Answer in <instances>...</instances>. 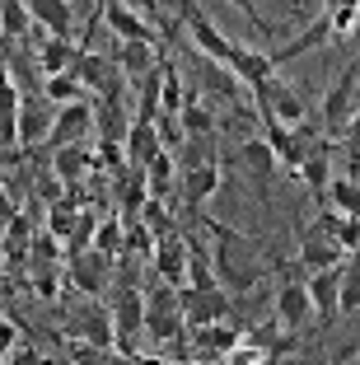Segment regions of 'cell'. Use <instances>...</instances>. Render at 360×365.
Masks as SVG:
<instances>
[{
	"instance_id": "obj_1",
	"label": "cell",
	"mask_w": 360,
	"mask_h": 365,
	"mask_svg": "<svg viewBox=\"0 0 360 365\" xmlns=\"http://www.w3.org/2000/svg\"><path fill=\"white\" fill-rule=\"evenodd\" d=\"M145 337L155 346H173V342H187V323H182V304H178V290L155 281L145 290Z\"/></svg>"
},
{
	"instance_id": "obj_2",
	"label": "cell",
	"mask_w": 360,
	"mask_h": 365,
	"mask_svg": "<svg viewBox=\"0 0 360 365\" xmlns=\"http://www.w3.org/2000/svg\"><path fill=\"white\" fill-rule=\"evenodd\" d=\"M356 85H360V56L341 66V76L332 80L328 94H323V118H318V127H323V136H328V140H341V136H346L351 118L360 113V103H356L360 89Z\"/></svg>"
},
{
	"instance_id": "obj_3",
	"label": "cell",
	"mask_w": 360,
	"mask_h": 365,
	"mask_svg": "<svg viewBox=\"0 0 360 365\" xmlns=\"http://www.w3.org/2000/svg\"><path fill=\"white\" fill-rule=\"evenodd\" d=\"M66 333L75 337L80 346H94V351H113L117 333H113V309L103 300H85L80 309L66 319Z\"/></svg>"
},
{
	"instance_id": "obj_4",
	"label": "cell",
	"mask_w": 360,
	"mask_h": 365,
	"mask_svg": "<svg viewBox=\"0 0 360 365\" xmlns=\"http://www.w3.org/2000/svg\"><path fill=\"white\" fill-rule=\"evenodd\" d=\"M304 281L309 277H286L281 286H276V295H272V319L281 323V333H290V337L314 319V300H309Z\"/></svg>"
},
{
	"instance_id": "obj_5",
	"label": "cell",
	"mask_w": 360,
	"mask_h": 365,
	"mask_svg": "<svg viewBox=\"0 0 360 365\" xmlns=\"http://www.w3.org/2000/svg\"><path fill=\"white\" fill-rule=\"evenodd\" d=\"M178 304H182L187 333H192V328H211V323H230V314H234L230 290H192V286H182Z\"/></svg>"
},
{
	"instance_id": "obj_6",
	"label": "cell",
	"mask_w": 360,
	"mask_h": 365,
	"mask_svg": "<svg viewBox=\"0 0 360 365\" xmlns=\"http://www.w3.org/2000/svg\"><path fill=\"white\" fill-rule=\"evenodd\" d=\"M182 24H187L192 47H197L206 61H215V66H230V61H234V43L211 24V14H206L202 5H182Z\"/></svg>"
},
{
	"instance_id": "obj_7",
	"label": "cell",
	"mask_w": 360,
	"mask_h": 365,
	"mask_svg": "<svg viewBox=\"0 0 360 365\" xmlns=\"http://www.w3.org/2000/svg\"><path fill=\"white\" fill-rule=\"evenodd\" d=\"M66 272H71L75 290H80L85 300H98V295H108V290H113V277H117L113 258H103L98 248H89V253H75V258H66Z\"/></svg>"
},
{
	"instance_id": "obj_8",
	"label": "cell",
	"mask_w": 360,
	"mask_h": 365,
	"mask_svg": "<svg viewBox=\"0 0 360 365\" xmlns=\"http://www.w3.org/2000/svg\"><path fill=\"white\" fill-rule=\"evenodd\" d=\"M341 258H346V253L337 248V239L328 235V225H323V220H318V225H304V230H299V258H295V262L309 272V277L341 267Z\"/></svg>"
},
{
	"instance_id": "obj_9",
	"label": "cell",
	"mask_w": 360,
	"mask_h": 365,
	"mask_svg": "<svg viewBox=\"0 0 360 365\" xmlns=\"http://www.w3.org/2000/svg\"><path fill=\"white\" fill-rule=\"evenodd\" d=\"M215 187H220V155L206 164L178 169V197H182V211L187 215H202V206L215 197Z\"/></svg>"
},
{
	"instance_id": "obj_10",
	"label": "cell",
	"mask_w": 360,
	"mask_h": 365,
	"mask_svg": "<svg viewBox=\"0 0 360 365\" xmlns=\"http://www.w3.org/2000/svg\"><path fill=\"white\" fill-rule=\"evenodd\" d=\"M98 131H94V103L80 98L71 108H56V127H52V150H71V145H89Z\"/></svg>"
},
{
	"instance_id": "obj_11",
	"label": "cell",
	"mask_w": 360,
	"mask_h": 365,
	"mask_svg": "<svg viewBox=\"0 0 360 365\" xmlns=\"http://www.w3.org/2000/svg\"><path fill=\"white\" fill-rule=\"evenodd\" d=\"M52 127H56V108L47 103L43 94H33L19 103V150H38L52 140Z\"/></svg>"
},
{
	"instance_id": "obj_12",
	"label": "cell",
	"mask_w": 360,
	"mask_h": 365,
	"mask_svg": "<svg viewBox=\"0 0 360 365\" xmlns=\"http://www.w3.org/2000/svg\"><path fill=\"white\" fill-rule=\"evenodd\" d=\"M33 61H38L43 80L75 76V71H80V61H85V43H75V38H47V33H43V47L33 52Z\"/></svg>"
},
{
	"instance_id": "obj_13",
	"label": "cell",
	"mask_w": 360,
	"mask_h": 365,
	"mask_svg": "<svg viewBox=\"0 0 360 365\" xmlns=\"http://www.w3.org/2000/svg\"><path fill=\"white\" fill-rule=\"evenodd\" d=\"M155 277L164 281V286H173V290H182L187 286V235H164V239H155Z\"/></svg>"
},
{
	"instance_id": "obj_14",
	"label": "cell",
	"mask_w": 360,
	"mask_h": 365,
	"mask_svg": "<svg viewBox=\"0 0 360 365\" xmlns=\"http://www.w3.org/2000/svg\"><path fill=\"white\" fill-rule=\"evenodd\" d=\"M103 24L117 33V43H150V47H155V24L140 14V5L103 0Z\"/></svg>"
},
{
	"instance_id": "obj_15",
	"label": "cell",
	"mask_w": 360,
	"mask_h": 365,
	"mask_svg": "<svg viewBox=\"0 0 360 365\" xmlns=\"http://www.w3.org/2000/svg\"><path fill=\"white\" fill-rule=\"evenodd\" d=\"M29 14H33V29H43L47 38H75V10L71 0H29Z\"/></svg>"
},
{
	"instance_id": "obj_16",
	"label": "cell",
	"mask_w": 360,
	"mask_h": 365,
	"mask_svg": "<svg viewBox=\"0 0 360 365\" xmlns=\"http://www.w3.org/2000/svg\"><path fill=\"white\" fill-rule=\"evenodd\" d=\"M113 66L122 71L127 85H140L145 76H155V71H159V47H150V43H122L113 52Z\"/></svg>"
},
{
	"instance_id": "obj_17",
	"label": "cell",
	"mask_w": 360,
	"mask_h": 365,
	"mask_svg": "<svg viewBox=\"0 0 360 365\" xmlns=\"http://www.w3.org/2000/svg\"><path fill=\"white\" fill-rule=\"evenodd\" d=\"M299 178H304V187L318 197V206L328 202V187H332V140L323 136V140H314V150H309V160H304V169H299Z\"/></svg>"
},
{
	"instance_id": "obj_18",
	"label": "cell",
	"mask_w": 360,
	"mask_h": 365,
	"mask_svg": "<svg viewBox=\"0 0 360 365\" xmlns=\"http://www.w3.org/2000/svg\"><path fill=\"white\" fill-rule=\"evenodd\" d=\"M19 85H14V76H10V66L0 61V145L5 150H14L19 145Z\"/></svg>"
},
{
	"instance_id": "obj_19",
	"label": "cell",
	"mask_w": 360,
	"mask_h": 365,
	"mask_svg": "<svg viewBox=\"0 0 360 365\" xmlns=\"http://www.w3.org/2000/svg\"><path fill=\"white\" fill-rule=\"evenodd\" d=\"M239 342H244V333L230 328V323H211V328H192L187 333V346L197 356H211V361H225Z\"/></svg>"
},
{
	"instance_id": "obj_20",
	"label": "cell",
	"mask_w": 360,
	"mask_h": 365,
	"mask_svg": "<svg viewBox=\"0 0 360 365\" xmlns=\"http://www.w3.org/2000/svg\"><path fill=\"white\" fill-rule=\"evenodd\" d=\"M304 286H309V300H314V314H318V319H323V323L341 319V267L318 272V277H309Z\"/></svg>"
},
{
	"instance_id": "obj_21",
	"label": "cell",
	"mask_w": 360,
	"mask_h": 365,
	"mask_svg": "<svg viewBox=\"0 0 360 365\" xmlns=\"http://www.w3.org/2000/svg\"><path fill=\"white\" fill-rule=\"evenodd\" d=\"M178 122H182V131L187 136H197V140H211L215 136V127H220V113H215L211 103H206L197 89L187 94V103H182V113H178Z\"/></svg>"
},
{
	"instance_id": "obj_22",
	"label": "cell",
	"mask_w": 360,
	"mask_h": 365,
	"mask_svg": "<svg viewBox=\"0 0 360 365\" xmlns=\"http://www.w3.org/2000/svg\"><path fill=\"white\" fill-rule=\"evenodd\" d=\"M94 131H98V140L127 145L131 127H127V113H122V98H98L94 103Z\"/></svg>"
},
{
	"instance_id": "obj_23",
	"label": "cell",
	"mask_w": 360,
	"mask_h": 365,
	"mask_svg": "<svg viewBox=\"0 0 360 365\" xmlns=\"http://www.w3.org/2000/svg\"><path fill=\"white\" fill-rule=\"evenodd\" d=\"M52 169H56V178H61L66 187H75V182L85 178L89 169H98L94 145H71V150H52Z\"/></svg>"
},
{
	"instance_id": "obj_24",
	"label": "cell",
	"mask_w": 360,
	"mask_h": 365,
	"mask_svg": "<svg viewBox=\"0 0 360 365\" xmlns=\"http://www.w3.org/2000/svg\"><path fill=\"white\" fill-rule=\"evenodd\" d=\"M173 164H178V155H169V150H159L155 160L145 164V192L155 197V202H164V197L173 192V182H178V169H173Z\"/></svg>"
},
{
	"instance_id": "obj_25",
	"label": "cell",
	"mask_w": 360,
	"mask_h": 365,
	"mask_svg": "<svg viewBox=\"0 0 360 365\" xmlns=\"http://www.w3.org/2000/svg\"><path fill=\"white\" fill-rule=\"evenodd\" d=\"M239 160H244V173H248V178H257V182H267L276 173V164H281V160H276V150L267 145L262 136H248L244 150H239Z\"/></svg>"
},
{
	"instance_id": "obj_26",
	"label": "cell",
	"mask_w": 360,
	"mask_h": 365,
	"mask_svg": "<svg viewBox=\"0 0 360 365\" xmlns=\"http://www.w3.org/2000/svg\"><path fill=\"white\" fill-rule=\"evenodd\" d=\"M75 225H80V202H75V197H61L56 206H47V235H52L56 244H71Z\"/></svg>"
},
{
	"instance_id": "obj_27",
	"label": "cell",
	"mask_w": 360,
	"mask_h": 365,
	"mask_svg": "<svg viewBox=\"0 0 360 365\" xmlns=\"http://www.w3.org/2000/svg\"><path fill=\"white\" fill-rule=\"evenodd\" d=\"M159 150H164V145H159L155 127H131V136H127V164H131V169L145 173V164L155 160Z\"/></svg>"
},
{
	"instance_id": "obj_28",
	"label": "cell",
	"mask_w": 360,
	"mask_h": 365,
	"mask_svg": "<svg viewBox=\"0 0 360 365\" xmlns=\"http://www.w3.org/2000/svg\"><path fill=\"white\" fill-rule=\"evenodd\" d=\"M0 33L5 38H29L33 33V14H29V0H0Z\"/></svg>"
},
{
	"instance_id": "obj_29",
	"label": "cell",
	"mask_w": 360,
	"mask_h": 365,
	"mask_svg": "<svg viewBox=\"0 0 360 365\" xmlns=\"http://www.w3.org/2000/svg\"><path fill=\"white\" fill-rule=\"evenodd\" d=\"M323 225H328V235L337 239L341 253H356V258H360V220L337 215V211H323Z\"/></svg>"
},
{
	"instance_id": "obj_30",
	"label": "cell",
	"mask_w": 360,
	"mask_h": 365,
	"mask_svg": "<svg viewBox=\"0 0 360 365\" xmlns=\"http://www.w3.org/2000/svg\"><path fill=\"white\" fill-rule=\"evenodd\" d=\"M192 89L182 85V76L173 71V66H164V85H159V113H169V118H178L182 103H187Z\"/></svg>"
},
{
	"instance_id": "obj_31",
	"label": "cell",
	"mask_w": 360,
	"mask_h": 365,
	"mask_svg": "<svg viewBox=\"0 0 360 365\" xmlns=\"http://www.w3.org/2000/svg\"><path fill=\"white\" fill-rule=\"evenodd\" d=\"M122 244H127V225H122V215L98 220V235H94L98 253H103V258H122Z\"/></svg>"
},
{
	"instance_id": "obj_32",
	"label": "cell",
	"mask_w": 360,
	"mask_h": 365,
	"mask_svg": "<svg viewBox=\"0 0 360 365\" xmlns=\"http://www.w3.org/2000/svg\"><path fill=\"white\" fill-rule=\"evenodd\" d=\"M80 76H52V80H43V98L52 108H71V103H80Z\"/></svg>"
},
{
	"instance_id": "obj_33",
	"label": "cell",
	"mask_w": 360,
	"mask_h": 365,
	"mask_svg": "<svg viewBox=\"0 0 360 365\" xmlns=\"http://www.w3.org/2000/svg\"><path fill=\"white\" fill-rule=\"evenodd\" d=\"M328 19H332V38H346L360 24V5L356 0H337V5H328Z\"/></svg>"
},
{
	"instance_id": "obj_34",
	"label": "cell",
	"mask_w": 360,
	"mask_h": 365,
	"mask_svg": "<svg viewBox=\"0 0 360 365\" xmlns=\"http://www.w3.org/2000/svg\"><path fill=\"white\" fill-rule=\"evenodd\" d=\"M360 309V258L341 267V314H356Z\"/></svg>"
},
{
	"instance_id": "obj_35",
	"label": "cell",
	"mask_w": 360,
	"mask_h": 365,
	"mask_svg": "<svg viewBox=\"0 0 360 365\" xmlns=\"http://www.w3.org/2000/svg\"><path fill=\"white\" fill-rule=\"evenodd\" d=\"M267 361H272V356H267V351H257L253 342H239L230 356H225V365H267Z\"/></svg>"
},
{
	"instance_id": "obj_36",
	"label": "cell",
	"mask_w": 360,
	"mask_h": 365,
	"mask_svg": "<svg viewBox=\"0 0 360 365\" xmlns=\"http://www.w3.org/2000/svg\"><path fill=\"white\" fill-rule=\"evenodd\" d=\"M56 277H61V272H38V277H33V290H38L43 300H56V295H61V286H56Z\"/></svg>"
},
{
	"instance_id": "obj_37",
	"label": "cell",
	"mask_w": 360,
	"mask_h": 365,
	"mask_svg": "<svg viewBox=\"0 0 360 365\" xmlns=\"http://www.w3.org/2000/svg\"><path fill=\"white\" fill-rule=\"evenodd\" d=\"M14 220H19V206H14V197L5 192V187H0V235H5V230H10Z\"/></svg>"
},
{
	"instance_id": "obj_38",
	"label": "cell",
	"mask_w": 360,
	"mask_h": 365,
	"mask_svg": "<svg viewBox=\"0 0 360 365\" xmlns=\"http://www.w3.org/2000/svg\"><path fill=\"white\" fill-rule=\"evenodd\" d=\"M10 365H47V356L38 351V346H14V356H10Z\"/></svg>"
},
{
	"instance_id": "obj_39",
	"label": "cell",
	"mask_w": 360,
	"mask_h": 365,
	"mask_svg": "<svg viewBox=\"0 0 360 365\" xmlns=\"http://www.w3.org/2000/svg\"><path fill=\"white\" fill-rule=\"evenodd\" d=\"M131 365H164V361H159V356H136Z\"/></svg>"
},
{
	"instance_id": "obj_40",
	"label": "cell",
	"mask_w": 360,
	"mask_h": 365,
	"mask_svg": "<svg viewBox=\"0 0 360 365\" xmlns=\"http://www.w3.org/2000/svg\"><path fill=\"white\" fill-rule=\"evenodd\" d=\"M178 365H202V361H197V356H187V361H178Z\"/></svg>"
},
{
	"instance_id": "obj_41",
	"label": "cell",
	"mask_w": 360,
	"mask_h": 365,
	"mask_svg": "<svg viewBox=\"0 0 360 365\" xmlns=\"http://www.w3.org/2000/svg\"><path fill=\"white\" fill-rule=\"evenodd\" d=\"M351 38H356V52H360V24H356V33H351Z\"/></svg>"
},
{
	"instance_id": "obj_42",
	"label": "cell",
	"mask_w": 360,
	"mask_h": 365,
	"mask_svg": "<svg viewBox=\"0 0 360 365\" xmlns=\"http://www.w3.org/2000/svg\"><path fill=\"white\" fill-rule=\"evenodd\" d=\"M0 248H5V244H0Z\"/></svg>"
}]
</instances>
